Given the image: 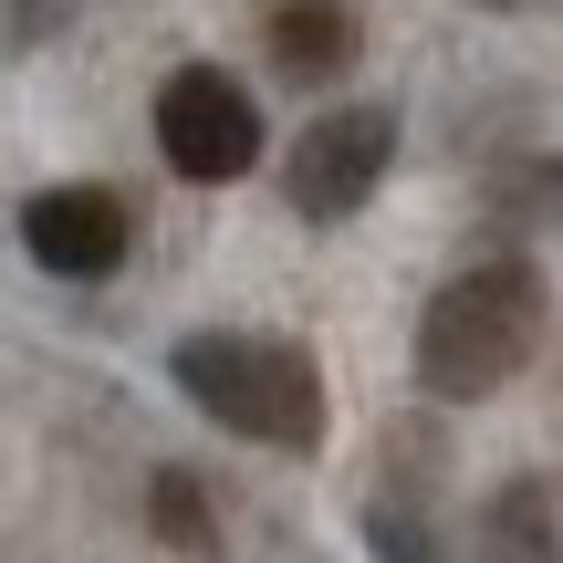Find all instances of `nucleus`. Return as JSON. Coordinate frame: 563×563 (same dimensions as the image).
<instances>
[{"label": "nucleus", "instance_id": "nucleus-10", "mask_svg": "<svg viewBox=\"0 0 563 563\" xmlns=\"http://www.w3.org/2000/svg\"><path fill=\"white\" fill-rule=\"evenodd\" d=\"M501 209H553V220H563V167H511Z\"/></svg>", "mask_w": 563, "mask_h": 563}, {"label": "nucleus", "instance_id": "nucleus-2", "mask_svg": "<svg viewBox=\"0 0 563 563\" xmlns=\"http://www.w3.org/2000/svg\"><path fill=\"white\" fill-rule=\"evenodd\" d=\"M167 376L188 386V407L199 418H220L230 439H262V449H292V460H313L323 449V365L313 344L292 334H188L178 355H167Z\"/></svg>", "mask_w": 563, "mask_h": 563}, {"label": "nucleus", "instance_id": "nucleus-4", "mask_svg": "<svg viewBox=\"0 0 563 563\" xmlns=\"http://www.w3.org/2000/svg\"><path fill=\"white\" fill-rule=\"evenodd\" d=\"M386 157H397V115H386V104H334V115H313L292 136V157H282L292 220H355L386 188Z\"/></svg>", "mask_w": 563, "mask_h": 563}, {"label": "nucleus", "instance_id": "nucleus-1", "mask_svg": "<svg viewBox=\"0 0 563 563\" xmlns=\"http://www.w3.org/2000/svg\"><path fill=\"white\" fill-rule=\"evenodd\" d=\"M543 272L532 262H470L460 282H439V302L418 313V386L439 407H481L543 355Z\"/></svg>", "mask_w": 563, "mask_h": 563}, {"label": "nucleus", "instance_id": "nucleus-5", "mask_svg": "<svg viewBox=\"0 0 563 563\" xmlns=\"http://www.w3.org/2000/svg\"><path fill=\"white\" fill-rule=\"evenodd\" d=\"M125 241H136V220H125L115 188H42V199L21 209V251L53 282H104L125 262Z\"/></svg>", "mask_w": 563, "mask_h": 563}, {"label": "nucleus", "instance_id": "nucleus-8", "mask_svg": "<svg viewBox=\"0 0 563 563\" xmlns=\"http://www.w3.org/2000/svg\"><path fill=\"white\" fill-rule=\"evenodd\" d=\"M481 563H553V481H511L481 511Z\"/></svg>", "mask_w": 563, "mask_h": 563}, {"label": "nucleus", "instance_id": "nucleus-6", "mask_svg": "<svg viewBox=\"0 0 563 563\" xmlns=\"http://www.w3.org/2000/svg\"><path fill=\"white\" fill-rule=\"evenodd\" d=\"M272 63L292 84H334L355 63V11L344 0H282L272 11Z\"/></svg>", "mask_w": 563, "mask_h": 563}, {"label": "nucleus", "instance_id": "nucleus-9", "mask_svg": "<svg viewBox=\"0 0 563 563\" xmlns=\"http://www.w3.org/2000/svg\"><path fill=\"white\" fill-rule=\"evenodd\" d=\"M146 522H157V543L188 553V563L220 553V511H209V490L188 481V470H157V490H146Z\"/></svg>", "mask_w": 563, "mask_h": 563}, {"label": "nucleus", "instance_id": "nucleus-3", "mask_svg": "<svg viewBox=\"0 0 563 563\" xmlns=\"http://www.w3.org/2000/svg\"><path fill=\"white\" fill-rule=\"evenodd\" d=\"M157 146L178 178L199 188H230L262 167V104H251V84H230L220 63H188V74L157 84Z\"/></svg>", "mask_w": 563, "mask_h": 563}, {"label": "nucleus", "instance_id": "nucleus-7", "mask_svg": "<svg viewBox=\"0 0 563 563\" xmlns=\"http://www.w3.org/2000/svg\"><path fill=\"white\" fill-rule=\"evenodd\" d=\"M365 543L376 563H439V522H428V470H386V490L365 501Z\"/></svg>", "mask_w": 563, "mask_h": 563}]
</instances>
